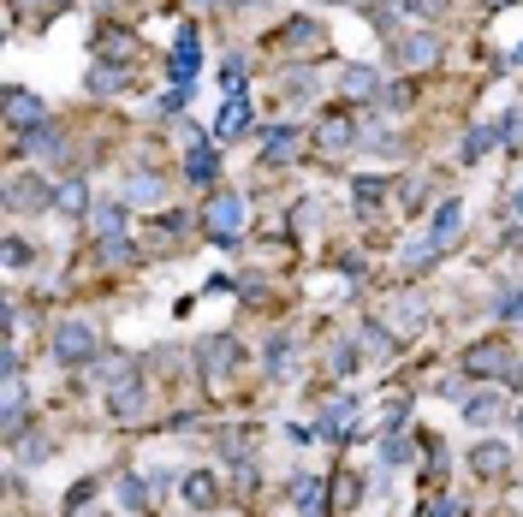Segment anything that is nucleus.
Instances as JSON below:
<instances>
[{"mask_svg": "<svg viewBox=\"0 0 523 517\" xmlns=\"http://www.w3.org/2000/svg\"><path fill=\"white\" fill-rule=\"evenodd\" d=\"M244 363V345L227 339V333H214V339H202V381H209V392H227V381L238 374Z\"/></svg>", "mask_w": 523, "mask_h": 517, "instance_id": "obj_1", "label": "nucleus"}, {"mask_svg": "<svg viewBox=\"0 0 523 517\" xmlns=\"http://www.w3.org/2000/svg\"><path fill=\"white\" fill-rule=\"evenodd\" d=\"M96 357V328L89 321H60L54 328V363H66V369H84V363Z\"/></svg>", "mask_w": 523, "mask_h": 517, "instance_id": "obj_2", "label": "nucleus"}, {"mask_svg": "<svg viewBox=\"0 0 523 517\" xmlns=\"http://www.w3.org/2000/svg\"><path fill=\"white\" fill-rule=\"evenodd\" d=\"M244 215H250V208H244L238 190H220V197L209 202V215H202V220H209V232L220 238V245H232V238L244 232Z\"/></svg>", "mask_w": 523, "mask_h": 517, "instance_id": "obj_3", "label": "nucleus"}, {"mask_svg": "<svg viewBox=\"0 0 523 517\" xmlns=\"http://www.w3.org/2000/svg\"><path fill=\"white\" fill-rule=\"evenodd\" d=\"M464 374H470V381H481V374H488V381H506V374H511V351L494 345V339L470 345V351H464Z\"/></svg>", "mask_w": 523, "mask_h": 517, "instance_id": "obj_4", "label": "nucleus"}, {"mask_svg": "<svg viewBox=\"0 0 523 517\" xmlns=\"http://www.w3.org/2000/svg\"><path fill=\"white\" fill-rule=\"evenodd\" d=\"M0 107H6V125H13V131H36V125H42V96H30L24 84L0 89Z\"/></svg>", "mask_w": 523, "mask_h": 517, "instance_id": "obj_5", "label": "nucleus"}, {"mask_svg": "<svg viewBox=\"0 0 523 517\" xmlns=\"http://www.w3.org/2000/svg\"><path fill=\"white\" fill-rule=\"evenodd\" d=\"M6 208L13 215H30V208H54V190L42 185V172H18L6 185Z\"/></svg>", "mask_w": 523, "mask_h": 517, "instance_id": "obj_6", "label": "nucleus"}, {"mask_svg": "<svg viewBox=\"0 0 523 517\" xmlns=\"http://www.w3.org/2000/svg\"><path fill=\"white\" fill-rule=\"evenodd\" d=\"M327 36H322V24L315 18H285L280 24V48H292V54H315Z\"/></svg>", "mask_w": 523, "mask_h": 517, "instance_id": "obj_7", "label": "nucleus"}, {"mask_svg": "<svg viewBox=\"0 0 523 517\" xmlns=\"http://www.w3.org/2000/svg\"><path fill=\"white\" fill-rule=\"evenodd\" d=\"M351 429H357V404H351V399L322 404V422H315V434H322V440H345Z\"/></svg>", "mask_w": 523, "mask_h": 517, "instance_id": "obj_8", "label": "nucleus"}, {"mask_svg": "<svg viewBox=\"0 0 523 517\" xmlns=\"http://www.w3.org/2000/svg\"><path fill=\"white\" fill-rule=\"evenodd\" d=\"M30 422V404H24V381L18 374H6V411H0V429H6V440H18Z\"/></svg>", "mask_w": 523, "mask_h": 517, "instance_id": "obj_9", "label": "nucleus"}, {"mask_svg": "<svg viewBox=\"0 0 523 517\" xmlns=\"http://www.w3.org/2000/svg\"><path fill=\"white\" fill-rule=\"evenodd\" d=\"M506 417V399L500 392H464V422L470 429H494Z\"/></svg>", "mask_w": 523, "mask_h": 517, "instance_id": "obj_10", "label": "nucleus"}, {"mask_svg": "<svg viewBox=\"0 0 523 517\" xmlns=\"http://www.w3.org/2000/svg\"><path fill=\"white\" fill-rule=\"evenodd\" d=\"M470 470H476V475H488V482H500V475L511 470V446H500V440H481L476 452H470Z\"/></svg>", "mask_w": 523, "mask_h": 517, "instance_id": "obj_11", "label": "nucleus"}, {"mask_svg": "<svg viewBox=\"0 0 523 517\" xmlns=\"http://www.w3.org/2000/svg\"><path fill=\"white\" fill-rule=\"evenodd\" d=\"M179 494H184V505H191V512H214V500H220V488H214V475H209V470L179 475Z\"/></svg>", "mask_w": 523, "mask_h": 517, "instance_id": "obj_12", "label": "nucleus"}, {"mask_svg": "<svg viewBox=\"0 0 523 517\" xmlns=\"http://www.w3.org/2000/svg\"><path fill=\"white\" fill-rule=\"evenodd\" d=\"M143 399H149V392H143L137 369H126V374L114 381V392H107V404H114V417H137V411H143Z\"/></svg>", "mask_w": 523, "mask_h": 517, "instance_id": "obj_13", "label": "nucleus"}, {"mask_svg": "<svg viewBox=\"0 0 523 517\" xmlns=\"http://www.w3.org/2000/svg\"><path fill=\"white\" fill-rule=\"evenodd\" d=\"M458 226H464V202H440L434 208V220H428V245L434 250H446L458 238Z\"/></svg>", "mask_w": 523, "mask_h": 517, "instance_id": "obj_14", "label": "nucleus"}, {"mask_svg": "<svg viewBox=\"0 0 523 517\" xmlns=\"http://www.w3.org/2000/svg\"><path fill=\"white\" fill-rule=\"evenodd\" d=\"M197 60H202L197 30H179V42H173V78H179L184 89H191V78H197Z\"/></svg>", "mask_w": 523, "mask_h": 517, "instance_id": "obj_15", "label": "nucleus"}, {"mask_svg": "<svg viewBox=\"0 0 523 517\" xmlns=\"http://www.w3.org/2000/svg\"><path fill=\"white\" fill-rule=\"evenodd\" d=\"M214 131H220V143H232V137H244V131H250V101H244V89H238V96H227V107H220Z\"/></svg>", "mask_w": 523, "mask_h": 517, "instance_id": "obj_16", "label": "nucleus"}, {"mask_svg": "<svg viewBox=\"0 0 523 517\" xmlns=\"http://www.w3.org/2000/svg\"><path fill=\"white\" fill-rule=\"evenodd\" d=\"M184 179H191V185H209V179H214V149L202 143V137H191V155H184Z\"/></svg>", "mask_w": 523, "mask_h": 517, "instance_id": "obj_17", "label": "nucleus"}, {"mask_svg": "<svg viewBox=\"0 0 523 517\" xmlns=\"http://www.w3.org/2000/svg\"><path fill=\"white\" fill-rule=\"evenodd\" d=\"M398 60H405V66H434L440 42L434 36H398Z\"/></svg>", "mask_w": 523, "mask_h": 517, "instance_id": "obj_18", "label": "nucleus"}, {"mask_svg": "<svg viewBox=\"0 0 523 517\" xmlns=\"http://www.w3.org/2000/svg\"><path fill=\"white\" fill-rule=\"evenodd\" d=\"M24 149H30V155H42V161H60V155H66V143H60V131L48 125V119H42L36 131H24Z\"/></svg>", "mask_w": 523, "mask_h": 517, "instance_id": "obj_19", "label": "nucleus"}, {"mask_svg": "<svg viewBox=\"0 0 523 517\" xmlns=\"http://www.w3.org/2000/svg\"><path fill=\"white\" fill-rule=\"evenodd\" d=\"M351 190H357V215L369 220V215H375V208H381V197H387V179H381V172H375V179H369V172H363V179H357Z\"/></svg>", "mask_w": 523, "mask_h": 517, "instance_id": "obj_20", "label": "nucleus"}, {"mask_svg": "<svg viewBox=\"0 0 523 517\" xmlns=\"http://www.w3.org/2000/svg\"><path fill=\"white\" fill-rule=\"evenodd\" d=\"M131 84V66H107V60H101L96 72H89V89H96V96H114V89H126Z\"/></svg>", "mask_w": 523, "mask_h": 517, "instance_id": "obj_21", "label": "nucleus"}, {"mask_svg": "<svg viewBox=\"0 0 523 517\" xmlns=\"http://www.w3.org/2000/svg\"><path fill=\"white\" fill-rule=\"evenodd\" d=\"M381 78H375V72H369V66H351V72H345V96H357V101H369V96H375V101H381Z\"/></svg>", "mask_w": 523, "mask_h": 517, "instance_id": "obj_22", "label": "nucleus"}, {"mask_svg": "<svg viewBox=\"0 0 523 517\" xmlns=\"http://www.w3.org/2000/svg\"><path fill=\"white\" fill-rule=\"evenodd\" d=\"M292 500H297V512H327V488L322 482H292Z\"/></svg>", "mask_w": 523, "mask_h": 517, "instance_id": "obj_23", "label": "nucleus"}, {"mask_svg": "<svg viewBox=\"0 0 523 517\" xmlns=\"http://www.w3.org/2000/svg\"><path fill=\"white\" fill-rule=\"evenodd\" d=\"M357 143V131L345 125V119H333V125H322V149H333V155H345V149Z\"/></svg>", "mask_w": 523, "mask_h": 517, "instance_id": "obj_24", "label": "nucleus"}, {"mask_svg": "<svg viewBox=\"0 0 523 517\" xmlns=\"http://www.w3.org/2000/svg\"><path fill=\"white\" fill-rule=\"evenodd\" d=\"M84 202H89V190H84V179H71L66 190H54V208H66V215H84Z\"/></svg>", "mask_w": 523, "mask_h": 517, "instance_id": "obj_25", "label": "nucleus"}, {"mask_svg": "<svg viewBox=\"0 0 523 517\" xmlns=\"http://www.w3.org/2000/svg\"><path fill=\"white\" fill-rule=\"evenodd\" d=\"M119 505H126V512H143V505H149V488H143L137 475H119Z\"/></svg>", "mask_w": 523, "mask_h": 517, "instance_id": "obj_26", "label": "nucleus"}, {"mask_svg": "<svg viewBox=\"0 0 523 517\" xmlns=\"http://www.w3.org/2000/svg\"><path fill=\"white\" fill-rule=\"evenodd\" d=\"M96 54L101 60H131V54H137V36H101Z\"/></svg>", "mask_w": 523, "mask_h": 517, "instance_id": "obj_27", "label": "nucleus"}, {"mask_svg": "<svg viewBox=\"0 0 523 517\" xmlns=\"http://www.w3.org/2000/svg\"><path fill=\"white\" fill-rule=\"evenodd\" d=\"M268 374H292V339H268Z\"/></svg>", "mask_w": 523, "mask_h": 517, "instance_id": "obj_28", "label": "nucleus"}, {"mask_svg": "<svg viewBox=\"0 0 523 517\" xmlns=\"http://www.w3.org/2000/svg\"><path fill=\"white\" fill-rule=\"evenodd\" d=\"M262 149H268V161L292 155V149H297V131H292V125H274V131H268V143H262Z\"/></svg>", "mask_w": 523, "mask_h": 517, "instance_id": "obj_29", "label": "nucleus"}, {"mask_svg": "<svg viewBox=\"0 0 523 517\" xmlns=\"http://www.w3.org/2000/svg\"><path fill=\"white\" fill-rule=\"evenodd\" d=\"M119 226H126V208H119V202H101V208H96V232H101V238H114Z\"/></svg>", "mask_w": 523, "mask_h": 517, "instance_id": "obj_30", "label": "nucleus"}, {"mask_svg": "<svg viewBox=\"0 0 523 517\" xmlns=\"http://www.w3.org/2000/svg\"><path fill=\"white\" fill-rule=\"evenodd\" d=\"M393 321H398L405 333H416V328H423V303H416V298H398V303H393Z\"/></svg>", "mask_w": 523, "mask_h": 517, "instance_id": "obj_31", "label": "nucleus"}, {"mask_svg": "<svg viewBox=\"0 0 523 517\" xmlns=\"http://www.w3.org/2000/svg\"><path fill=\"white\" fill-rule=\"evenodd\" d=\"M494 143H500V131H494V125H481V131H470V137H464V161L488 155V149H494Z\"/></svg>", "mask_w": 523, "mask_h": 517, "instance_id": "obj_32", "label": "nucleus"}, {"mask_svg": "<svg viewBox=\"0 0 523 517\" xmlns=\"http://www.w3.org/2000/svg\"><path fill=\"white\" fill-rule=\"evenodd\" d=\"M161 190H167L161 179H131V185H126V197H131V202H161Z\"/></svg>", "mask_w": 523, "mask_h": 517, "instance_id": "obj_33", "label": "nucleus"}, {"mask_svg": "<svg viewBox=\"0 0 523 517\" xmlns=\"http://www.w3.org/2000/svg\"><path fill=\"white\" fill-rule=\"evenodd\" d=\"M494 316H500V321H523V291H500Z\"/></svg>", "mask_w": 523, "mask_h": 517, "instance_id": "obj_34", "label": "nucleus"}, {"mask_svg": "<svg viewBox=\"0 0 523 517\" xmlns=\"http://www.w3.org/2000/svg\"><path fill=\"white\" fill-rule=\"evenodd\" d=\"M220 84H227V96H238V89H244V60H238V54H227V66H220Z\"/></svg>", "mask_w": 523, "mask_h": 517, "instance_id": "obj_35", "label": "nucleus"}, {"mask_svg": "<svg viewBox=\"0 0 523 517\" xmlns=\"http://www.w3.org/2000/svg\"><path fill=\"white\" fill-rule=\"evenodd\" d=\"M381 464H387V470H405V464H410V446H405V440H387V446H381Z\"/></svg>", "mask_w": 523, "mask_h": 517, "instance_id": "obj_36", "label": "nucleus"}, {"mask_svg": "<svg viewBox=\"0 0 523 517\" xmlns=\"http://www.w3.org/2000/svg\"><path fill=\"white\" fill-rule=\"evenodd\" d=\"M398 6H405L410 18H440V6H446V0H398Z\"/></svg>", "mask_w": 523, "mask_h": 517, "instance_id": "obj_37", "label": "nucleus"}, {"mask_svg": "<svg viewBox=\"0 0 523 517\" xmlns=\"http://www.w3.org/2000/svg\"><path fill=\"white\" fill-rule=\"evenodd\" d=\"M357 369V345H333V374H351Z\"/></svg>", "mask_w": 523, "mask_h": 517, "instance_id": "obj_38", "label": "nucleus"}, {"mask_svg": "<svg viewBox=\"0 0 523 517\" xmlns=\"http://www.w3.org/2000/svg\"><path fill=\"white\" fill-rule=\"evenodd\" d=\"M24 262H30V245L24 238H6V268H24Z\"/></svg>", "mask_w": 523, "mask_h": 517, "instance_id": "obj_39", "label": "nucleus"}, {"mask_svg": "<svg viewBox=\"0 0 523 517\" xmlns=\"http://www.w3.org/2000/svg\"><path fill=\"white\" fill-rule=\"evenodd\" d=\"M405 411H410L405 399H387V429H405Z\"/></svg>", "mask_w": 523, "mask_h": 517, "instance_id": "obj_40", "label": "nucleus"}, {"mask_svg": "<svg viewBox=\"0 0 523 517\" xmlns=\"http://www.w3.org/2000/svg\"><path fill=\"white\" fill-rule=\"evenodd\" d=\"M18 6H30V13L48 18V13H60V6H71V0H18Z\"/></svg>", "mask_w": 523, "mask_h": 517, "instance_id": "obj_41", "label": "nucleus"}, {"mask_svg": "<svg viewBox=\"0 0 523 517\" xmlns=\"http://www.w3.org/2000/svg\"><path fill=\"white\" fill-rule=\"evenodd\" d=\"M423 512H434V517H458L464 505H458V500H434V505H423Z\"/></svg>", "mask_w": 523, "mask_h": 517, "instance_id": "obj_42", "label": "nucleus"}, {"mask_svg": "<svg viewBox=\"0 0 523 517\" xmlns=\"http://www.w3.org/2000/svg\"><path fill=\"white\" fill-rule=\"evenodd\" d=\"M511 208H518V220H523V190H518V202H511Z\"/></svg>", "mask_w": 523, "mask_h": 517, "instance_id": "obj_43", "label": "nucleus"}, {"mask_svg": "<svg viewBox=\"0 0 523 517\" xmlns=\"http://www.w3.org/2000/svg\"><path fill=\"white\" fill-rule=\"evenodd\" d=\"M232 6H262V0H232Z\"/></svg>", "mask_w": 523, "mask_h": 517, "instance_id": "obj_44", "label": "nucleus"}, {"mask_svg": "<svg viewBox=\"0 0 523 517\" xmlns=\"http://www.w3.org/2000/svg\"><path fill=\"white\" fill-rule=\"evenodd\" d=\"M327 6H345V0H327Z\"/></svg>", "mask_w": 523, "mask_h": 517, "instance_id": "obj_45", "label": "nucleus"}, {"mask_svg": "<svg viewBox=\"0 0 523 517\" xmlns=\"http://www.w3.org/2000/svg\"><path fill=\"white\" fill-rule=\"evenodd\" d=\"M518 66H523V48H518Z\"/></svg>", "mask_w": 523, "mask_h": 517, "instance_id": "obj_46", "label": "nucleus"}]
</instances>
